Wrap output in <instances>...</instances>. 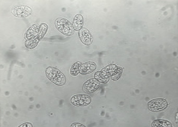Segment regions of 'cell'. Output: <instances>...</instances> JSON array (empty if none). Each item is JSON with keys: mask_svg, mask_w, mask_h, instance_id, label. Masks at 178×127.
<instances>
[{"mask_svg": "<svg viewBox=\"0 0 178 127\" xmlns=\"http://www.w3.org/2000/svg\"><path fill=\"white\" fill-rule=\"evenodd\" d=\"M45 73L47 78L55 85L62 86L66 83V80L65 75L56 67L52 66L47 67Z\"/></svg>", "mask_w": 178, "mask_h": 127, "instance_id": "1", "label": "cell"}, {"mask_svg": "<svg viewBox=\"0 0 178 127\" xmlns=\"http://www.w3.org/2000/svg\"><path fill=\"white\" fill-rule=\"evenodd\" d=\"M57 29L63 34L67 36H71L73 34L74 29L71 24L64 19L58 18L55 22Z\"/></svg>", "mask_w": 178, "mask_h": 127, "instance_id": "2", "label": "cell"}, {"mask_svg": "<svg viewBox=\"0 0 178 127\" xmlns=\"http://www.w3.org/2000/svg\"><path fill=\"white\" fill-rule=\"evenodd\" d=\"M168 105L167 101L163 98H157L152 100L148 102L147 107L150 111L158 112L166 109Z\"/></svg>", "mask_w": 178, "mask_h": 127, "instance_id": "3", "label": "cell"}, {"mask_svg": "<svg viewBox=\"0 0 178 127\" xmlns=\"http://www.w3.org/2000/svg\"><path fill=\"white\" fill-rule=\"evenodd\" d=\"M12 14L18 17L24 18L30 15L32 12V9L28 6L22 5H15L11 9Z\"/></svg>", "mask_w": 178, "mask_h": 127, "instance_id": "4", "label": "cell"}, {"mask_svg": "<svg viewBox=\"0 0 178 127\" xmlns=\"http://www.w3.org/2000/svg\"><path fill=\"white\" fill-rule=\"evenodd\" d=\"M91 98L89 96L83 94L74 95L71 98L70 102L73 105L77 107L88 105L91 103Z\"/></svg>", "mask_w": 178, "mask_h": 127, "instance_id": "5", "label": "cell"}, {"mask_svg": "<svg viewBox=\"0 0 178 127\" xmlns=\"http://www.w3.org/2000/svg\"><path fill=\"white\" fill-rule=\"evenodd\" d=\"M99 85V82L97 79L92 78L88 80L83 84L82 89L86 93L91 94L97 90Z\"/></svg>", "mask_w": 178, "mask_h": 127, "instance_id": "6", "label": "cell"}, {"mask_svg": "<svg viewBox=\"0 0 178 127\" xmlns=\"http://www.w3.org/2000/svg\"><path fill=\"white\" fill-rule=\"evenodd\" d=\"M96 65L93 62L89 61L82 64L79 67V73L86 74L91 73L96 69Z\"/></svg>", "mask_w": 178, "mask_h": 127, "instance_id": "7", "label": "cell"}, {"mask_svg": "<svg viewBox=\"0 0 178 127\" xmlns=\"http://www.w3.org/2000/svg\"><path fill=\"white\" fill-rule=\"evenodd\" d=\"M79 36L82 42L84 44L88 45L91 44L92 42V36L89 31L83 28L79 32Z\"/></svg>", "mask_w": 178, "mask_h": 127, "instance_id": "8", "label": "cell"}, {"mask_svg": "<svg viewBox=\"0 0 178 127\" xmlns=\"http://www.w3.org/2000/svg\"><path fill=\"white\" fill-rule=\"evenodd\" d=\"M83 24V18L82 16L80 14L75 15L73 19V26L74 28L78 30L81 29Z\"/></svg>", "mask_w": 178, "mask_h": 127, "instance_id": "9", "label": "cell"}, {"mask_svg": "<svg viewBox=\"0 0 178 127\" xmlns=\"http://www.w3.org/2000/svg\"><path fill=\"white\" fill-rule=\"evenodd\" d=\"M153 127H170L172 124L168 121L163 119H158L154 120L151 124Z\"/></svg>", "mask_w": 178, "mask_h": 127, "instance_id": "10", "label": "cell"}, {"mask_svg": "<svg viewBox=\"0 0 178 127\" xmlns=\"http://www.w3.org/2000/svg\"><path fill=\"white\" fill-rule=\"evenodd\" d=\"M82 63L77 61L74 63L70 69V74L73 76H76L79 73V67Z\"/></svg>", "mask_w": 178, "mask_h": 127, "instance_id": "11", "label": "cell"}, {"mask_svg": "<svg viewBox=\"0 0 178 127\" xmlns=\"http://www.w3.org/2000/svg\"><path fill=\"white\" fill-rule=\"evenodd\" d=\"M122 72V67L117 66L116 70L115 73L111 76V79L113 80H117L120 77Z\"/></svg>", "mask_w": 178, "mask_h": 127, "instance_id": "12", "label": "cell"}, {"mask_svg": "<svg viewBox=\"0 0 178 127\" xmlns=\"http://www.w3.org/2000/svg\"><path fill=\"white\" fill-rule=\"evenodd\" d=\"M94 78L97 79L99 82L103 83H106L109 81V79L108 78H101L99 75V71H98L94 74Z\"/></svg>", "mask_w": 178, "mask_h": 127, "instance_id": "13", "label": "cell"}, {"mask_svg": "<svg viewBox=\"0 0 178 127\" xmlns=\"http://www.w3.org/2000/svg\"><path fill=\"white\" fill-rule=\"evenodd\" d=\"M70 126L73 127H85L84 125L82 124L78 123H72L70 125Z\"/></svg>", "mask_w": 178, "mask_h": 127, "instance_id": "14", "label": "cell"}, {"mask_svg": "<svg viewBox=\"0 0 178 127\" xmlns=\"http://www.w3.org/2000/svg\"><path fill=\"white\" fill-rule=\"evenodd\" d=\"M19 127H33V125L30 123H26L22 124Z\"/></svg>", "mask_w": 178, "mask_h": 127, "instance_id": "15", "label": "cell"}]
</instances>
